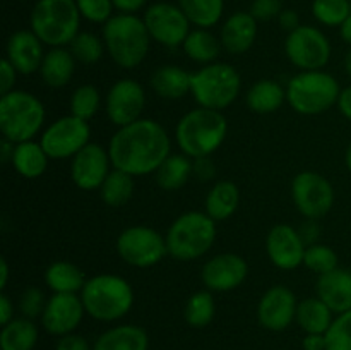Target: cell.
Here are the masks:
<instances>
[{
	"label": "cell",
	"instance_id": "6da1fadb",
	"mask_svg": "<svg viewBox=\"0 0 351 350\" xmlns=\"http://www.w3.org/2000/svg\"><path fill=\"white\" fill-rule=\"evenodd\" d=\"M113 168L134 177L149 175L171 154V141L167 129L153 119H139L119 127L108 144Z\"/></svg>",
	"mask_w": 351,
	"mask_h": 350
},
{
	"label": "cell",
	"instance_id": "7a4b0ae2",
	"mask_svg": "<svg viewBox=\"0 0 351 350\" xmlns=\"http://www.w3.org/2000/svg\"><path fill=\"white\" fill-rule=\"evenodd\" d=\"M228 134V122L219 110L197 106L185 113L175 127V141L184 154L195 158L211 156L221 148Z\"/></svg>",
	"mask_w": 351,
	"mask_h": 350
},
{
	"label": "cell",
	"instance_id": "3957f363",
	"mask_svg": "<svg viewBox=\"0 0 351 350\" xmlns=\"http://www.w3.org/2000/svg\"><path fill=\"white\" fill-rule=\"evenodd\" d=\"M103 41L110 58L122 69H136L147 57L151 36L143 17L117 14L103 24Z\"/></svg>",
	"mask_w": 351,
	"mask_h": 350
},
{
	"label": "cell",
	"instance_id": "277c9868",
	"mask_svg": "<svg viewBox=\"0 0 351 350\" xmlns=\"http://www.w3.org/2000/svg\"><path fill=\"white\" fill-rule=\"evenodd\" d=\"M86 314L98 321L122 319L134 305V288L119 275H96L86 280L81 290Z\"/></svg>",
	"mask_w": 351,
	"mask_h": 350
},
{
	"label": "cell",
	"instance_id": "5b68a950",
	"mask_svg": "<svg viewBox=\"0 0 351 350\" xmlns=\"http://www.w3.org/2000/svg\"><path fill=\"white\" fill-rule=\"evenodd\" d=\"M45 106L38 96L23 89H12L0 96V132L10 143L31 141L45 126Z\"/></svg>",
	"mask_w": 351,
	"mask_h": 350
},
{
	"label": "cell",
	"instance_id": "8992f818",
	"mask_svg": "<svg viewBox=\"0 0 351 350\" xmlns=\"http://www.w3.org/2000/svg\"><path fill=\"white\" fill-rule=\"evenodd\" d=\"M75 0H38L31 10V31L51 48L67 47L81 33Z\"/></svg>",
	"mask_w": 351,
	"mask_h": 350
},
{
	"label": "cell",
	"instance_id": "52a82bcc",
	"mask_svg": "<svg viewBox=\"0 0 351 350\" xmlns=\"http://www.w3.org/2000/svg\"><path fill=\"white\" fill-rule=\"evenodd\" d=\"M341 88L336 78L322 71H300L288 81L287 102L300 115H319L338 105Z\"/></svg>",
	"mask_w": 351,
	"mask_h": 350
},
{
	"label": "cell",
	"instance_id": "ba28073f",
	"mask_svg": "<svg viewBox=\"0 0 351 350\" xmlns=\"http://www.w3.org/2000/svg\"><path fill=\"white\" fill-rule=\"evenodd\" d=\"M168 254L178 261L204 256L216 240V222L206 211H187L178 216L167 232Z\"/></svg>",
	"mask_w": 351,
	"mask_h": 350
},
{
	"label": "cell",
	"instance_id": "9c48e42d",
	"mask_svg": "<svg viewBox=\"0 0 351 350\" xmlns=\"http://www.w3.org/2000/svg\"><path fill=\"white\" fill-rule=\"evenodd\" d=\"M242 78L233 65L213 62L192 72L191 93L199 106L223 112L240 95Z\"/></svg>",
	"mask_w": 351,
	"mask_h": 350
},
{
	"label": "cell",
	"instance_id": "30bf717a",
	"mask_svg": "<svg viewBox=\"0 0 351 350\" xmlns=\"http://www.w3.org/2000/svg\"><path fill=\"white\" fill-rule=\"evenodd\" d=\"M117 254L134 268H151L168 254L167 237L146 225H134L117 237Z\"/></svg>",
	"mask_w": 351,
	"mask_h": 350
},
{
	"label": "cell",
	"instance_id": "8fae6325",
	"mask_svg": "<svg viewBox=\"0 0 351 350\" xmlns=\"http://www.w3.org/2000/svg\"><path fill=\"white\" fill-rule=\"evenodd\" d=\"M285 54L300 71H322L331 58V43L319 27L302 24L288 33Z\"/></svg>",
	"mask_w": 351,
	"mask_h": 350
},
{
	"label": "cell",
	"instance_id": "7c38bea8",
	"mask_svg": "<svg viewBox=\"0 0 351 350\" xmlns=\"http://www.w3.org/2000/svg\"><path fill=\"white\" fill-rule=\"evenodd\" d=\"M91 127L88 120L65 115L51 122L41 132V146L53 160L74 158L79 151L91 143Z\"/></svg>",
	"mask_w": 351,
	"mask_h": 350
},
{
	"label": "cell",
	"instance_id": "4fadbf2b",
	"mask_svg": "<svg viewBox=\"0 0 351 350\" xmlns=\"http://www.w3.org/2000/svg\"><path fill=\"white\" fill-rule=\"evenodd\" d=\"M291 198L305 218L319 220L331 211L335 205V189L324 175L305 170L295 175L291 182Z\"/></svg>",
	"mask_w": 351,
	"mask_h": 350
},
{
	"label": "cell",
	"instance_id": "5bb4252c",
	"mask_svg": "<svg viewBox=\"0 0 351 350\" xmlns=\"http://www.w3.org/2000/svg\"><path fill=\"white\" fill-rule=\"evenodd\" d=\"M144 24L151 40L168 48L182 47L191 33V21L180 5L170 2L151 3L144 14Z\"/></svg>",
	"mask_w": 351,
	"mask_h": 350
},
{
	"label": "cell",
	"instance_id": "9a60e30c",
	"mask_svg": "<svg viewBox=\"0 0 351 350\" xmlns=\"http://www.w3.org/2000/svg\"><path fill=\"white\" fill-rule=\"evenodd\" d=\"M146 106V91L143 84L134 79H120L113 82L105 98V110L108 119L117 127L129 126L143 119V110Z\"/></svg>",
	"mask_w": 351,
	"mask_h": 350
},
{
	"label": "cell",
	"instance_id": "2e32d148",
	"mask_svg": "<svg viewBox=\"0 0 351 350\" xmlns=\"http://www.w3.org/2000/svg\"><path fill=\"white\" fill-rule=\"evenodd\" d=\"M113 165L110 160L108 148L101 144L89 143L82 148L71 161L72 182L82 191H96L103 185L105 178L112 172Z\"/></svg>",
	"mask_w": 351,
	"mask_h": 350
},
{
	"label": "cell",
	"instance_id": "e0dca14e",
	"mask_svg": "<svg viewBox=\"0 0 351 350\" xmlns=\"http://www.w3.org/2000/svg\"><path fill=\"white\" fill-rule=\"evenodd\" d=\"M307 244L300 232L288 223H278L266 237V253L271 263L285 271L297 270L304 264Z\"/></svg>",
	"mask_w": 351,
	"mask_h": 350
},
{
	"label": "cell",
	"instance_id": "ac0fdd59",
	"mask_svg": "<svg viewBox=\"0 0 351 350\" xmlns=\"http://www.w3.org/2000/svg\"><path fill=\"white\" fill-rule=\"evenodd\" d=\"M298 301L293 292L285 285L267 288L257 304V321L269 331H283L297 316Z\"/></svg>",
	"mask_w": 351,
	"mask_h": 350
},
{
	"label": "cell",
	"instance_id": "d6986e66",
	"mask_svg": "<svg viewBox=\"0 0 351 350\" xmlns=\"http://www.w3.org/2000/svg\"><path fill=\"white\" fill-rule=\"evenodd\" d=\"M249 277V264L240 254H216L206 261L201 271L204 287L211 292H232Z\"/></svg>",
	"mask_w": 351,
	"mask_h": 350
},
{
	"label": "cell",
	"instance_id": "ffe728a7",
	"mask_svg": "<svg viewBox=\"0 0 351 350\" xmlns=\"http://www.w3.org/2000/svg\"><path fill=\"white\" fill-rule=\"evenodd\" d=\"M86 314L81 295L53 294L41 314V325L50 335L64 336L74 333Z\"/></svg>",
	"mask_w": 351,
	"mask_h": 350
},
{
	"label": "cell",
	"instance_id": "44dd1931",
	"mask_svg": "<svg viewBox=\"0 0 351 350\" xmlns=\"http://www.w3.org/2000/svg\"><path fill=\"white\" fill-rule=\"evenodd\" d=\"M43 41L27 30H19L10 34L5 47V58L16 67V71L23 75L40 72L41 62L45 54Z\"/></svg>",
	"mask_w": 351,
	"mask_h": 350
},
{
	"label": "cell",
	"instance_id": "7402d4cb",
	"mask_svg": "<svg viewBox=\"0 0 351 350\" xmlns=\"http://www.w3.org/2000/svg\"><path fill=\"white\" fill-rule=\"evenodd\" d=\"M259 21L250 12H235L225 21L219 33L221 47L232 55H242L252 48Z\"/></svg>",
	"mask_w": 351,
	"mask_h": 350
},
{
	"label": "cell",
	"instance_id": "603a6c76",
	"mask_svg": "<svg viewBox=\"0 0 351 350\" xmlns=\"http://www.w3.org/2000/svg\"><path fill=\"white\" fill-rule=\"evenodd\" d=\"M317 297L329 305L332 312L351 311V271L336 268L321 275L315 285Z\"/></svg>",
	"mask_w": 351,
	"mask_h": 350
},
{
	"label": "cell",
	"instance_id": "cb8c5ba5",
	"mask_svg": "<svg viewBox=\"0 0 351 350\" xmlns=\"http://www.w3.org/2000/svg\"><path fill=\"white\" fill-rule=\"evenodd\" d=\"M75 58L71 50L65 47L50 48L45 54L40 67V75L43 82L50 88H64L71 82L75 71Z\"/></svg>",
	"mask_w": 351,
	"mask_h": 350
},
{
	"label": "cell",
	"instance_id": "d4e9b609",
	"mask_svg": "<svg viewBox=\"0 0 351 350\" xmlns=\"http://www.w3.org/2000/svg\"><path fill=\"white\" fill-rule=\"evenodd\" d=\"M191 75L178 65H163L153 72L149 84L160 98L180 100L191 93Z\"/></svg>",
	"mask_w": 351,
	"mask_h": 350
},
{
	"label": "cell",
	"instance_id": "484cf974",
	"mask_svg": "<svg viewBox=\"0 0 351 350\" xmlns=\"http://www.w3.org/2000/svg\"><path fill=\"white\" fill-rule=\"evenodd\" d=\"M147 347L146 329L136 325H120L101 333L93 350H147Z\"/></svg>",
	"mask_w": 351,
	"mask_h": 350
},
{
	"label": "cell",
	"instance_id": "4316f807",
	"mask_svg": "<svg viewBox=\"0 0 351 350\" xmlns=\"http://www.w3.org/2000/svg\"><path fill=\"white\" fill-rule=\"evenodd\" d=\"M48 160L50 156L47 154V151L43 150L41 143L36 141H24V143H17L14 146V154H12V163L14 170L24 178H33L41 177L45 174L48 167Z\"/></svg>",
	"mask_w": 351,
	"mask_h": 350
},
{
	"label": "cell",
	"instance_id": "83f0119b",
	"mask_svg": "<svg viewBox=\"0 0 351 350\" xmlns=\"http://www.w3.org/2000/svg\"><path fill=\"white\" fill-rule=\"evenodd\" d=\"M285 102H287V88L273 79H261L254 82L247 91V106L259 115L278 112Z\"/></svg>",
	"mask_w": 351,
	"mask_h": 350
},
{
	"label": "cell",
	"instance_id": "f1b7e54d",
	"mask_svg": "<svg viewBox=\"0 0 351 350\" xmlns=\"http://www.w3.org/2000/svg\"><path fill=\"white\" fill-rule=\"evenodd\" d=\"M240 205V191L232 180H219L209 189L204 201V211L218 222H225Z\"/></svg>",
	"mask_w": 351,
	"mask_h": 350
},
{
	"label": "cell",
	"instance_id": "f546056e",
	"mask_svg": "<svg viewBox=\"0 0 351 350\" xmlns=\"http://www.w3.org/2000/svg\"><path fill=\"white\" fill-rule=\"evenodd\" d=\"M45 283L53 294H81L86 277L77 264L55 261L45 271Z\"/></svg>",
	"mask_w": 351,
	"mask_h": 350
},
{
	"label": "cell",
	"instance_id": "4dcf8cb0",
	"mask_svg": "<svg viewBox=\"0 0 351 350\" xmlns=\"http://www.w3.org/2000/svg\"><path fill=\"white\" fill-rule=\"evenodd\" d=\"M295 321L298 323V326L305 333L326 335L328 329L331 328L335 318H332V311L329 309V305L322 299L307 297L302 302H298Z\"/></svg>",
	"mask_w": 351,
	"mask_h": 350
},
{
	"label": "cell",
	"instance_id": "1f68e13d",
	"mask_svg": "<svg viewBox=\"0 0 351 350\" xmlns=\"http://www.w3.org/2000/svg\"><path fill=\"white\" fill-rule=\"evenodd\" d=\"M194 175V160L187 154H170L154 172L156 184L165 191H178Z\"/></svg>",
	"mask_w": 351,
	"mask_h": 350
},
{
	"label": "cell",
	"instance_id": "d6a6232c",
	"mask_svg": "<svg viewBox=\"0 0 351 350\" xmlns=\"http://www.w3.org/2000/svg\"><path fill=\"white\" fill-rule=\"evenodd\" d=\"M182 48H184L185 55L192 62L208 65L213 64V62H218L219 51H221L223 47L221 41L211 31L206 30V27H195L185 38Z\"/></svg>",
	"mask_w": 351,
	"mask_h": 350
},
{
	"label": "cell",
	"instance_id": "836d02e7",
	"mask_svg": "<svg viewBox=\"0 0 351 350\" xmlns=\"http://www.w3.org/2000/svg\"><path fill=\"white\" fill-rule=\"evenodd\" d=\"M38 326L33 319L14 318L2 326L0 331V349L2 350H33L38 342Z\"/></svg>",
	"mask_w": 351,
	"mask_h": 350
},
{
	"label": "cell",
	"instance_id": "e575fe53",
	"mask_svg": "<svg viewBox=\"0 0 351 350\" xmlns=\"http://www.w3.org/2000/svg\"><path fill=\"white\" fill-rule=\"evenodd\" d=\"M134 175L127 174V172L119 170V168H112L108 177L105 178L103 185L99 187V196H101L103 202L110 208H120V206L127 205L134 196Z\"/></svg>",
	"mask_w": 351,
	"mask_h": 350
},
{
	"label": "cell",
	"instance_id": "d590c367",
	"mask_svg": "<svg viewBox=\"0 0 351 350\" xmlns=\"http://www.w3.org/2000/svg\"><path fill=\"white\" fill-rule=\"evenodd\" d=\"M178 5L195 27L209 30L221 19L225 0H178Z\"/></svg>",
	"mask_w": 351,
	"mask_h": 350
},
{
	"label": "cell",
	"instance_id": "8d00e7d4",
	"mask_svg": "<svg viewBox=\"0 0 351 350\" xmlns=\"http://www.w3.org/2000/svg\"><path fill=\"white\" fill-rule=\"evenodd\" d=\"M215 314L216 302L211 290H208V288L192 294L184 309L185 321L192 328H206L215 319Z\"/></svg>",
	"mask_w": 351,
	"mask_h": 350
},
{
	"label": "cell",
	"instance_id": "74e56055",
	"mask_svg": "<svg viewBox=\"0 0 351 350\" xmlns=\"http://www.w3.org/2000/svg\"><path fill=\"white\" fill-rule=\"evenodd\" d=\"M69 50H71V54L74 55L77 62L84 65H93L101 60L106 48L103 38H98L95 33H89V31H81L72 40V43L69 45Z\"/></svg>",
	"mask_w": 351,
	"mask_h": 350
},
{
	"label": "cell",
	"instance_id": "f35d334b",
	"mask_svg": "<svg viewBox=\"0 0 351 350\" xmlns=\"http://www.w3.org/2000/svg\"><path fill=\"white\" fill-rule=\"evenodd\" d=\"M101 105L99 89L93 84H82L74 89L71 96V115L82 120H91Z\"/></svg>",
	"mask_w": 351,
	"mask_h": 350
},
{
	"label": "cell",
	"instance_id": "ab89813d",
	"mask_svg": "<svg viewBox=\"0 0 351 350\" xmlns=\"http://www.w3.org/2000/svg\"><path fill=\"white\" fill-rule=\"evenodd\" d=\"M312 14L324 26H341L351 16V3L350 0H314Z\"/></svg>",
	"mask_w": 351,
	"mask_h": 350
},
{
	"label": "cell",
	"instance_id": "60d3db41",
	"mask_svg": "<svg viewBox=\"0 0 351 350\" xmlns=\"http://www.w3.org/2000/svg\"><path fill=\"white\" fill-rule=\"evenodd\" d=\"M304 266L311 270L312 273L321 277V275H326L339 268L338 254L329 246H324V244H312V246H307V250H305Z\"/></svg>",
	"mask_w": 351,
	"mask_h": 350
},
{
	"label": "cell",
	"instance_id": "b9f144b4",
	"mask_svg": "<svg viewBox=\"0 0 351 350\" xmlns=\"http://www.w3.org/2000/svg\"><path fill=\"white\" fill-rule=\"evenodd\" d=\"M326 350H351V311L341 312L335 318L326 333Z\"/></svg>",
	"mask_w": 351,
	"mask_h": 350
},
{
	"label": "cell",
	"instance_id": "7bdbcfd3",
	"mask_svg": "<svg viewBox=\"0 0 351 350\" xmlns=\"http://www.w3.org/2000/svg\"><path fill=\"white\" fill-rule=\"evenodd\" d=\"M75 3L81 16L96 24L108 23L115 9L112 0H75Z\"/></svg>",
	"mask_w": 351,
	"mask_h": 350
},
{
	"label": "cell",
	"instance_id": "ee69618b",
	"mask_svg": "<svg viewBox=\"0 0 351 350\" xmlns=\"http://www.w3.org/2000/svg\"><path fill=\"white\" fill-rule=\"evenodd\" d=\"M48 299H45V294L38 287H29L21 294L19 309L24 318L34 319L43 314V309L47 305Z\"/></svg>",
	"mask_w": 351,
	"mask_h": 350
},
{
	"label": "cell",
	"instance_id": "f6af8a7d",
	"mask_svg": "<svg viewBox=\"0 0 351 350\" xmlns=\"http://www.w3.org/2000/svg\"><path fill=\"white\" fill-rule=\"evenodd\" d=\"M281 0H254L250 5V14L257 21H271L281 14Z\"/></svg>",
	"mask_w": 351,
	"mask_h": 350
},
{
	"label": "cell",
	"instance_id": "bcb514c9",
	"mask_svg": "<svg viewBox=\"0 0 351 350\" xmlns=\"http://www.w3.org/2000/svg\"><path fill=\"white\" fill-rule=\"evenodd\" d=\"M17 74L19 72L16 71V67L7 58H2V62H0V96L12 91Z\"/></svg>",
	"mask_w": 351,
	"mask_h": 350
},
{
	"label": "cell",
	"instance_id": "7dc6e473",
	"mask_svg": "<svg viewBox=\"0 0 351 350\" xmlns=\"http://www.w3.org/2000/svg\"><path fill=\"white\" fill-rule=\"evenodd\" d=\"M55 350H93V347L89 345L88 340H86L84 336L75 335V333H69V335L60 336Z\"/></svg>",
	"mask_w": 351,
	"mask_h": 350
},
{
	"label": "cell",
	"instance_id": "c3c4849f",
	"mask_svg": "<svg viewBox=\"0 0 351 350\" xmlns=\"http://www.w3.org/2000/svg\"><path fill=\"white\" fill-rule=\"evenodd\" d=\"M216 174V167L211 161V156L206 158H195L194 160V175L199 178V180L206 182L211 180Z\"/></svg>",
	"mask_w": 351,
	"mask_h": 350
},
{
	"label": "cell",
	"instance_id": "681fc988",
	"mask_svg": "<svg viewBox=\"0 0 351 350\" xmlns=\"http://www.w3.org/2000/svg\"><path fill=\"white\" fill-rule=\"evenodd\" d=\"M278 21H280V26L281 30L288 31V33H291V31H295L297 27H300V16H298L297 12H295L293 9H285L281 10V14L278 16Z\"/></svg>",
	"mask_w": 351,
	"mask_h": 350
},
{
	"label": "cell",
	"instance_id": "f907efd6",
	"mask_svg": "<svg viewBox=\"0 0 351 350\" xmlns=\"http://www.w3.org/2000/svg\"><path fill=\"white\" fill-rule=\"evenodd\" d=\"M298 232H300L302 239H304V242L307 244V246L317 244L319 226H317V223H315V220H307V222H305L304 225L298 229Z\"/></svg>",
	"mask_w": 351,
	"mask_h": 350
},
{
	"label": "cell",
	"instance_id": "816d5d0a",
	"mask_svg": "<svg viewBox=\"0 0 351 350\" xmlns=\"http://www.w3.org/2000/svg\"><path fill=\"white\" fill-rule=\"evenodd\" d=\"M14 319V304L5 292L0 294V325L5 326Z\"/></svg>",
	"mask_w": 351,
	"mask_h": 350
},
{
	"label": "cell",
	"instance_id": "f5cc1de1",
	"mask_svg": "<svg viewBox=\"0 0 351 350\" xmlns=\"http://www.w3.org/2000/svg\"><path fill=\"white\" fill-rule=\"evenodd\" d=\"M304 350H326L328 343H326V335H319V333H307L302 342Z\"/></svg>",
	"mask_w": 351,
	"mask_h": 350
},
{
	"label": "cell",
	"instance_id": "db71d44e",
	"mask_svg": "<svg viewBox=\"0 0 351 350\" xmlns=\"http://www.w3.org/2000/svg\"><path fill=\"white\" fill-rule=\"evenodd\" d=\"M117 10L122 14H136L137 10L146 5L147 0H112Z\"/></svg>",
	"mask_w": 351,
	"mask_h": 350
},
{
	"label": "cell",
	"instance_id": "11a10c76",
	"mask_svg": "<svg viewBox=\"0 0 351 350\" xmlns=\"http://www.w3.org/2000/svg\"><path fill=\"white\" fill-rule=\"evenodd\" d=\"M338 108L351 122V86L341 89V95H339L338 100Z\"/></svg>",
	"mask_w": 351,
	"mask_h": 350
},
{
	"label": "cell",
	"instance_id": "9f6ffc18",
	"mask_svg": "<svg viewBox=\"0 0 351 350\" xmlns=\"http://www.w3.org/2000/svg\"><path fill=\"white\" fill-rule=\"evenodd\" d=\"M9 263L5 257H0V290H5L7 281H9Z\"/></svg>",
	"mask_w": 351,
	"mask_h": 350
},
{
	"label": "cell",
	"instance_id": "6f0895ef",
	"mask_svg": "<svg viewBox=\"0 0 351 350\" xmlns=\"http://www.w3.org/2000/svg\"><path fill=\"white\" fill-rule=\"evenodd\" d=\"M339 33H341L343 41H346V43L351 45V16L341 24V26H339Z\"/></svg>",
	"mask_w": 351,
	"mask_h": 350
},
{
	"label": "cell",
	"instance_id": "680465c9",
	"mask_svg": "<svg viewBox=\"0 0 351 350\" xmlns=\"http://www.w3.org/2000/svg\"><path fill=\"white\" fill-rule=\"evenodd\" d=\"M345 71H346V74H348L351 78V48H350V51L346 54V57H345Z\"/></svg>",
	"mask_w": 351,
	"mask_h": 350
},
{
	"label": "cell",
	"instance_id": "91938a15",
	"mask_svg": "<svg viewBox=\"0 0 351 350\" xmlns=\"http://www.w3.org/2000/svg\"><path fill=\"white\" fill-rule=\"evenodd\" d=\"M345 160H346V167H348V170L351 172V144L348 146V150H346Z\"/></svg>",
	"mask_w": 351,
	"mask_h": 350
}]
</instances>
